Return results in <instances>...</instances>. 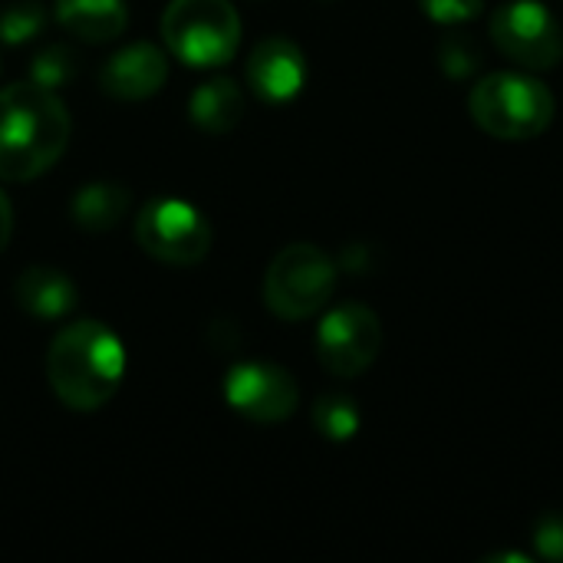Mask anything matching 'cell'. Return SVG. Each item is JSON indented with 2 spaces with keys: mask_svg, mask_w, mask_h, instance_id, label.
<instances>
[{
  "mask_svg": "<svg viewBox=\"0 0 563 563\" xmlns=\"http://www.w3.org/2000/svg\"><path fill=\"white\" fill-rule=\"evenodd\" d=\"M313 426L330 442H350L363 426L360 406L350 396H340V393L320 396L317 406H313Z\"/></svg>",
  "mask_w": 563,
  "mask_h": 563,
  "instance_id": "2e32d148",
  "label": "cell"
},
{
  "mask_svg": "<svg viewBox=\"0 0 563 563\" xmlns=\"http://www.w3.org/2000/svg\"><path fill=\"white\" fill-rule=\"evenodd\" d=\"M485 561H518V563H528L531 558L528 554H492V558H485Z\"/></svg>",
  "mask_w": 563,
  "mask_h": 563,
  "instance_id": "603a6c76",
  "label": "cell"
},
{
  "mask_svg": "<svg viewBox=\"0 0 563 563\" xmlns=\"http://www.w3.org/2000/svg\"><path fill=\"white\" fill-rule=\"evenodd\" d=\"M125 346L96 320L63 327L46 353V379L56 399L73 412L102 409L122 386Z\"/></svg>",
  "mask_w": 563,
  "mask_h": 563,
  "instance_id": "7a4b0ae2",
  "label": "cell"
},
{
  "mask_svg": "<svg viewBox=\"0 0 563 563\" xmlns=\"http://www.w3.org/2000/svg\"><path fill=\"white\" fill-rule=\"evenodd\" d=\"M383 350V323L363 303H340L317 327V356L327 373L353 379L366 373Z\"/></svg>",
  "mask_w": 563,
  "mask_h": 563,
  "instance_id": "ba28073f",
  "label": "cell"
},
{
  "mask_svg": "<svg viewBox=\"0 0 563 563\" xmlns=\"http://www.w3.org/2000/svg\"><path fill=\"white\" fill-rule=\"evenodd\" d=\"M336 290V264L317 244H287L264 274V303L280 320L320 313Z\"/></svg>",
  "mask_w": 563,
  "mask_h": 563,
  "instance_id": "5b68a950",
  "label": "cell"
},
{
  "mask_svg": "<svg viewBox=\"0 0 563 563\" xmlns=\"http://www.w3.org/2000/svg\"><path fill=\"white\" fill-rule=\"evenodd\" d=\"M135 241L148 257L168 267H191L208 257L214 231L191 201L162 195L145 201L135 214Z\"/></svg>",
  "mask_w": 563,
  "mask_h": 563,
  "instance_id": "8992f818",
  "label": "cell"
},
{
  "mask_svg": "<svg viewBox=\"0 0 563 563\" xmlns=\"http://www.w3.org/2000/svg\"><path fill=\"white\" fill-rule=\"evenodd\" d=\"M419 3H422V13L442 26L472 23L485 10V0H419Z\"/></svg>",
  "mask_w": 563,
  "mask_h": 563,
  "instance_id": "ffe728a7",
  "label": "cell"
},
{
  "mask_svg": "<svg viewBox=\"0 0 563 563\" xmlns=\"http://www.w3.org/2000/svg\"><path fill=\"white\" fill-rule=\"evenodd\" d=\"M472 119L495 139L521 142L554 122L551 89L528 73H488L468 96Z\"/></svg>",
  "mask_w": 563,
  "mask_h": 563,
  "instance_id": "3957f363",
  "label": "cell"
},
{
  "mask_svg": "<svg viewBox=\"0 0 563 563\" xmlns=\"http://www.w3.org/2000/svg\"><path fill=\"white\" fill-rule=\"evenodd\" d=\"M224 402L251 422H284L297 412L300 389L284 366L274 363H238L224 379Z\"/></svg>",
  "mask_w": 563,
  "mask_h": 563,
  "instance_id": "9c48e42d",
  "label": "cell"
},
{
  "mask_svg": "<svg viewBox=\"0 0 563 563\" xmlns=\"http://www.w3.org/2000/svg\"><path fill=\"white\" fill-rule=\"evenodd\" d=\"M439 66L452 79H465L482 66V46L465 33H449L439 43Z\"/></svg>",
  "mask_w": 563,
  "mask_h": 563,
  "instance_id": "ac0fdd59",
  "label": "cell"
},
{
  "mask_svg": "<svg viewBox=\"0 0 563 563\" xmlns=\"http://www.w3.org/2000/svg\"><path fill=\"white\" fill-rule=\"evenodd\" d=\"M162 40L195 69L224 66L241 46V16L231 0H172L162 13Z\"/></svg>",
  "mask_w": 563,
  "mask_h": 563,
  "instance_id": "277c9868",
  "label": "cell"
},
{
  "mask_svg": "<svg viewBox=\"0 0 563 563\" xmlns=\"http://www.w3.org/2000/svg\"><path fill=\"white\" fill-rule=\"evenodd\" d=\"M43 26H46V7L36 0H20L0 10V43H10V46L26 43L40 36Z\"/></svg>",
  "mask_w": 563,
  "mask_h": 563,
  "instance_id": "e0dca14e",
  "label": "cell"
},
{
  "mask_svg": "<svg viewBox=\"0 0 563 563\" xmlns=\"http://www.w3.org/2000/svg\"><path fill=\"white\" fill-rule=\"evenodd\" d=\"M168 79V59L155 43H132L125 49H119L99 82L112 99H125V102H139L155 96Z\"/></svg>",
  "mask_w": 563,
  "mask_h": 563,
  "instance_id": "8fae6325",
  "label": "cell"
},
{
  "mask_svg": "<svg viewBox=\"0 0 563 563\" xmlns=\"http://www.w3.org/2000/svg\"><path fill=\"white\" fill-rule=\"evenodd\" d=\"M534 544L538 554L548 561H563V515L551 511L534 525Z\"/></svg>",
  "mask_w": 563,
  "mask_h": 563,
  "instance_id": "44dd1931",
  "label": "cell"
},
{
  "mask_svg": "<svg viewBox=\"0 0 563 563\" xmlns=\"http://www.w3.org/2000/svg\"><path fill=\"white\" fill-rule=\"evenodd\" d=\"M10 234H13V208H10L7 195L0 191V251L10 244Z\"/></svg>",
  "mask_w": 563,
  "mask_h": 563,
  "instance_id": "7402d4cb",
  "label": "cell"
},
{
  "mask_svg": "<svg viewBox=\"0 0 563 563\" xmlns=\"http://www.w3.org/2000/svg\"><path fill=\"white\" fill-rule=\"evenodd\" d=\"M69 214L82 231H112L129 214V188L119 181H89L73 195Z\"/></svg>",
  "mask_w": 563,
  "mask_h": 563,
  "instance_id": "9a60e30c",
  "label": "cell"
},
{
  "mask_svg": "<svg viewBox=\"0 0 563 563\" xmlns=\"http://www.w3.org/2000/svg\"><path fill=\"white\" fill-rule=\"evenodd\" d=\"M69 112L56 89L13 82L0 89V178L30 181L49 172L69 145Z\"/></svg>",
  "mask_w": 563,
  "mask_h": 563,
  "instance_id": "6da1fadb",
  "label": "cell"
},
{
  "mask_svg": "<svg viewBox=\"0 0 563 563\" xmlns=\"http://www.w3.org/2000/svg\"><path fill=\"white\" fill-rule=\"evenodd\" d=\"M73 69H76V59L66 46H49L43 49L36 59H33V69H30V79L46 86V89H59L63 82L73 79Z\"/></svg>",
  "mask_w": 563,
  "mask_h": 563,
  "instance_id": "d6986e66",
  "label": "cell"
},
{
  "mask_svg": "<svg viewBox=\"0 0 563 563\" xmlns=\"http://www.w3.org/2000/svg\"><path fill=\"white\" fill-rule=\"evenodd\" d=\"M492 43L525 69H554L563 56V30L541 0H508L492 13Z\"/></svg>",
  "mask_w": 563,
  "mask_h": 563,
  "instance_id": "52a82bcc",
  "label": "cell"
},
{
  "mask_svg": "<svg viewBox=\"0 0 563 563\" xmlns=\"http://www.w3.org/2000/svg\"><path fill=\"white\" fill-rule=\"evenodd\" d=\"M188 112H191V122L205 132H214V135H224L231 132L241 115H244V92L234 79L228 76H218V79H208L201 82L195 92H191V102H188Z\"/></svg>",
  "mask_w": 563,
  "mask_h": 563,
  "instance_id": "5bb4252c",
  "label": "cell"
},
{
  "mask_svg": "<svg viewBox=\"0 0 563 563\" xmlns=\"http://www.w3.org/2000/svg\"><path fill=\"white\" fill-rule=\"evenodd\" d=\"M247 82L267 102H290L307 86V56L287 36H267L247 59Z\"/></svg>",
  "mask_w": 563,
  "mask_h": 563,
  "instance_id": "30bf717a",
  "label": "cell"
},
{
  "mask_svg": "<svg viewBox=\"0 0 563 563\" xmlns=\"http://www.w3.org/2000/svg\"><path fill=\"white\" fill-rule=\"evenodd\" d=\"M53 16L82 43H109L129 26L125 0H53Z\"/></svg>",
  "mask_w": 563,
  "mask_h": 563,
  "instance_id": "7c38bea8",
  "label": "cell"
},
{
  "mask_svg": "<svg viewBox=\"0 0 563 563\" xmlns=\"http://www.w3.org/2000/svg\"><path fill=\"white\" fill-rule=\"evenodd\" d=\"M13 297H16L20 310L33 313L40 320H59V317L73 313L79 290L69 280V274H63L56 267H26L13 284Z\"/></svg>",
  "mask_w": 563,
  "mask_h": 563,
  "instance_id": "4fadbf2b",
  "label": "cell"
}]
</instances>
